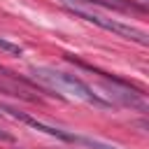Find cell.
<instances>
[{
    "mask_svg": "<svg viewBox=\"0 0 149 149\" xmlns=\"http://www.w3.org/2000/svg\"><path fill=\"white\" fill-rule=\"evenodd\" d=\"M30 72L42 86H47V88H51L56 93H72L74 98H79V100H84L88 105H98V107H109L112 105L109 100L100 98L86 81H81L74 74H68V72H61V70H54V68H44V65H40V68L35 65Z\"/></svg>",
    "mask_w": 149,
    "mask_h": 149,
    "instance_id": "1",
    "label": "cell"
},
{
    "mask_svg": "<svg viewBox=\"0 0 149 149\" xmlns=\"http://www.w3.org/2000/svg\"><path fill=\"white\" fill-rule=\"evenodd\" d=\"M105 81V91L109 95V102H119V105H126V107H133V109H147V100L142 95L140 88L130 86L128 81H121L116 77H109L105 72H98Z\"/></svg>",
    "mask_w": 149,
    "mask_h": 149,
    "instance_id": "2",
    "label": "cell"
},
{
    "mask_svg": "<svg viewBox=\"0 0 149 149\" xmlns=\"http://www.w3.org/2000/svg\"><path fill=\"white\" fill-rule=\"evenodd\" d=\"M68 12L74 14L77 19H84V21H88V23H95V26H100V28H105V30H112V33L123 35V37H128V40H135L137 44H147V35H144L142 30L133 28V26H126V23H119V21H112V19L98 16V14L86 12V9H79V7H68Z\"/></svg>",
    "mask_w": 149,
    "mask_h": 149,
    "instance_id": "3",
    "label": "cell"
},
{
    "mask_svg": "<svg viewBox=\"0 0 149 149\" xmlns=\"http://www.w3.org/2000/svg\"><path fill=\"white\" fill-rule=\"evenodd\" d=\"M0 112L7 114V116H12V119H16V121H21V123H26V126H30V128H35V130H40V133H47V135H51V137H58V140H65V142H77V135H72V133H68V130H63V128L47 126V123L33 119V116H28V114H21V112H16V109H12V107H7V105H0Z\"/></svg>",
    "mask_w": 149,
    "mask_h": 149,
    "instance_id": "4",
    "label": "cell"
},
{
    "mask_svg": "<svg viewBox=\"0 0 149 149\" xmlns=\"http://www.w3.org/2000/svg\"><path fill=\"white\" fill-rule=\"evenodd\" d=\"M77 142H79V144H84V147H88V149H119V147L105 144V142H100V140H93V137H77Z\"/></svg>",
    "mask_w": 149,
    "mask_h": 149,
    "instance_id": "5",
    "label": "cell"
},
{
    "mask_svg": "<svg viewBox=\"0 0 149 149\" xmlns=\"http://www.w3.org/2000/svg\"><path fill=\"white\" fill-rule=\"evenodd\" d=\"M0 49H2V51H9V54H14V56H21V54H23V49H21L19 44L7 42V40H2V37H0Z\"/></svg>",
    "mask_w": 149,
    "mask_h": 149,
    "instance_id": "6",
    "label": "cell"
},
{
    "mask_svg": "<svg viewBox=\"0 0 149 149\" xmlns=\"http://www.w3.org/2000/svg\"><path fill=\"white\" fill-rule=\"evenodd\" d=\"M77 2H93V5H102V7H109V9L114 7L112 2H105V0H77ZM114 9H116V7H114Z\"/></svg>",
    "mask_w": 149,
    "mask_h": 149,
    "instance_id": "7",
    "label": "cell"
},
{
    "mask_svg": "<svg viewBox=\"0 0 149 149\" xmlns=\"http://www.w3.org/2000/svg\"><path fill=\"white\" fill-rule=\"evenodd\" d=\"M0 140H5V142H12L14 137H12L9 133H5V130H0Z\"/></svg>",
    "mask_w": 149,
    "mask_h": 149,
    "instance_id": "8",
    "label": "cell"
}]
</instances>
